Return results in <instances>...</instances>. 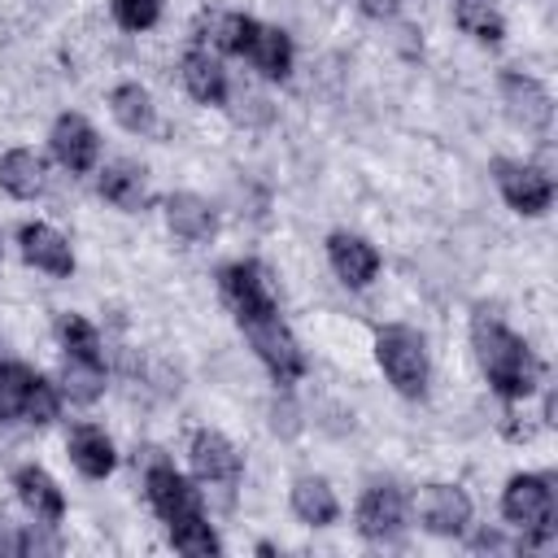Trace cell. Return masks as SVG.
<instances>
[{"label":"cell","mask_w":558,"mask_h":558,"mask_svg":"<svg viewBox=\"0 0 558 558\" xmlns=\"http://www.w3.org/2000/svg\"><path fill=\"white\" fill-rule=\"evenodd\" d=\"M471 349H475V362H480V371H484V379L493 384L497 397L519 401L536 388L541 362L527 349V340L514 336L506 323H497L488 314H475L471 318Z\"/></svg>","instance_id":"6da1fadb"},{"label":"cell","mask_w":558,"mask_h":558,"mask_svg":"<svg viewBox=\"0 0 558 558\" xmlns=\"http://www.w3.org/2000/svg\"><path fill=\"white\" fill-rule=\"evenodd\" d=\"M218 44L244 61H253L266 78H288L292 74V39L279 26H266L244 13H227L218 22Z\"/></svg>","instance_id":"7a4b0ae2"},{"label":"cell","mask_w":558,"mask_h":558,"mask_svg":"<svg viewBox=\"0 0 558 558\" xmlns=\"http://www.w3.org/2000/svg\"><path fill=\"white\" fill-rule=\"evenodd\" d=\"M240 331L248 336L253 353L262 357V366L275 375V384H296L305 375V353L292 336V327L279 318V305H266V310H253L244 318H235Z\"/></svg>","instance_id":"3957f363"},{"label":"cell","mask_w":558,"mask_h":558,"mask_svg":"<svg viewBox=\"0 0 558 558\" xmlns=\"http://www.w3.org/2000/svg\"><path fill=\"white\" fill-rule=\"evenodd\" d=\"M501 514L506 523H514L523 532V545H545L554 536V484L549 475H536V471H523V475H510L506 493H501Z\"/></svg>","instance_id":"277c9868"},{"label":"cell","mask_w":558,"mask_h":558,"mask_svg":"<svg viewBox=\"0 0 558 558\" xmlns=\"http://www.w3.org/2000/svg\"><path fill=\"white\" fill-rule=\"evenodd\" d=\"M375 362H379V371L388 375V384L401 397H423L427 392L432 366H427V344H423L418 331L397 327V323L392 327H379L375 331Z\"/></svg>","instance_id":"5b68a950"},{"label":"cell","mask_w":558,"mask_h":558,"mask_svg":"<svg viewBox=\"0 0 558 558\" xmlns=\"http://www.w3.org/2000/svg\"><path fill=\"white\" fill-rule=\"evenodd\" d=\"M144 493H148V506L161 514L166 527L205 514L201 488H192V480H187L183 471H174V462H161V458L148 462V471H144Z\"/></svg>","instance_id":"8992f818"},{"label":"cell","mask_w":558,"mask_h":558,"mask_svg":"<svg viewBox=\"0 0 558 558\" xmlns=\"http://www.w3.org/2000/svg\"><path fill=\"white\" fill-rule=\"evenodd\" d=\"M493 179H497V192L506 196V205L514 214H545L554 205V179L541 170V166H527V161H510V157H497L493 161Z\"/></svg>","instance_id":"52a82bcc"},{"label":"cell","mask_w":558,"mask_h":558,"mask_svg":"<svg viewBox=\"0 0 558 558\" xmlns=\"http://www.w3.org/2000/svg\"><path fill=\"white\" fill-rule=\"evenodd\" d=\"M192 466H196V475H201V484H209V488H222V493H231L235 484H240V471H244V458H240V449L222 436V432H214V427H201V432H192Z\"/></svg>","instance_id":"ba28073f"},{"label":"cell","mask_w":558,"mask_h":558,"mask_svg":"<svg viewBox=\"0 0 558 558\" xmlns=\"http://www.w3.org/2000/svg\"><path fill=\"white\" fill-rule=\"evenodd\" d=\"M48 144H52V157L70 174H87L96 166V157H100V135L83 113H61L52 122V131H48Z\"/></svg>","instance_id":"9c48e42d"},{"label":"cell","mask_w":558,"mask_h":558,"mask_svg":"<svg viewBox=\"0 0 558 558\" xmlns=\"http://www.w3.org/2000/svg\"><path fill=\"white\" fill-rule=\"evenodd\" d=\"M405 527V497L397 484H371L357 501V532L366 541H392Z\"/></svg>","instance_id":"30bf717a"},{"label":"cell","mask_w":558,"mask_h":558,"mask_svg":"<svg viewBox=\"0 0 558 558\" xmlns=\"http://www.w3.org/2000/svg\"><path fill=\"white\" fill-rule=\"evenodd\" d=\"M327 262L336 270V279L344 288H366L379 275V253L371 240L353 235V231H331L327 235Z\"/></svg>","instance_id":"8fae6325"},{"label":"cell","mask_w":558,"mask_h":558,"mask_svg":"<svg viewBox=\"0 0 558 558\" xmlns=\"http://www.w3.org/2000/svg\"><path fill=\"white\" fill-rule=\"evenodd\" d=\"M218 288H222V301L231 305L235 318L275 305V292H270V283H266V270H262L257 262H227V266L218 270Z\"/></svg>","instance_id":"7c38bea8"},{"label":"cell","mask_w":558,"mask_h":558,"mask_svg":"<svg viewBox=\"0 0 558 558\" xmlns=\"http://www.w3.org/2000/svg\"><path fill=\"white\" fill-rule=\"evenodd\" d=\"M418 514L423 527L436 536H462L471 523V497L458 484H427L418 493Z\"/></svg>","instance_id":"4fadbf2b"},{"label":"cell","mask_w":558,"mask_h":558,"mask_svg":"<svg viewBox=\"0 0 558 558\" xmlns=\"http://www.w3.org/2000/svg\"><path fill=\"white\" fill-rule=\"evenodd\" d=\"M17 248H22V257H26L35 270H48V275H57V279L74 275L70 240H65L57 227H48V222H22V231H17Z\"/></svg>","instance_id":"5bb4252c"},{"label":"cell","mask_w":558,"mask_h":558,"mask_svg":"<svg viewBox=\"0 0 558 558\" xmlns=\"http://www.w3.org/2000/svg\"><path fill=\"white\" fill-rule=\"evenodd\" d=\"M501 100H506V109H510V118H514L519 126H527V131H545V126H549L554 105H549V92H545L532 74L506 70V74H501Z\"/></svg>","instance_id":"9a60e30c"},{"label":"cell","mask_w":558,"mask_h":558,"mask_svg":"<svg viewBox=\"0 0 558 558\" xmlns=\"http://www.w3.org/2000/svg\"><path fill=\"white\" fill-rule=\"evenodd\" d=\"M13 488H17L22 506H26L35 519H44V523H61V519H65V493H61V484H57L44 466H35V462L17 466V471H13Z\"/></svg>","instance_id":"2e32d148"},{"label":"cell","mask_w":558,"mask_h":558,"mask_svg":"<svg viewBox=\"0 0 558 558\" xmlns=\"http://www.w3.org/2000/svg\"><path fill=\"white\" fill-rule=\"evenodd\" d=\"M166 222H170V231H174L179 240H187V244H201V240H209V235L218 231V218H214L209 201H201L196 192H174V196L166 201Z\"/></svg>","instance_id":"e0dca14e"},{"label":"cell","mask_w":558,"mask_h":558,"mask_svg":"<svg viewBox=\"0 0 558 558\" xmlns=\"http://www.w3.org/2000/svg\"><path fill=\"white\" fill-rule=\"evenodd\" d=\"M70 462L87 475V480H105L113 466H118V453H113V440L96 427V423H78L70 432Z\"/></svg>","instance_id":"ac0fdd59"},{"label":"cell","mask_w":558,"mask_h":558,"mask_svg":"<svg viewBox=\"0 0 558 558\" xmlns=\"http://www.w3.org/2000/svg\"><path fill=\"white\" fill-rule=\"evenodd\" d=\"M183 87L201 105H222L227 100V70H222V61L214 52H205V48L183 52Z\"/></svg>","instance_id":"d6986e66"},{"label":"cell","mask_w":558,"mask_h":558,"mask_svg":"<svg viewBox=\"0 0 558 558\" xmlns=\"http://www.w3.org/2000/svg\"><path fill=\"white\" fill-rule=\"evenodd\" d=\"M292 514H296L301 523H310V527H327V523H336L340 501H336V493L327 488V480L301 475V480L292 484Z\"/></svg>","instance_id":"ffe728a7"},{"label":"cell","mask_w":558,"mask_h":558,"mask_svg":"<svg viewBox=\"0 0 558 558\" xmlns=\"http://www.w3.org/2000/svg\"><path fill=\"white\" fill-rule=\"evenodd\" d=\"M96 187H100V196H105L109 205H118V209H126V214L144 209V201H148L144 170H140V166H131V161H113V166H105Z\"/></svg>","instance_id":"44dd1931"},{"label":"cell","mask_w":558,"mask_h":558,"mask_svg":"<svg viewBox=\"0 0 558 558\" xmlns=\"http://www.w3.org/2000/svg\"><path fill=\"white\" fill-rule=\"evenodd\" d=\"M0 187L17 201H35L44 192V161L31 148H9L0 157Z\"/></svg>","instance_id":"7402d4cb"},{"label":"cell","mask_w":558,"mask_h":558,"mask_svg":"<svg viewBox=\"0 0 558 558\" xmlns=\"http://www.w3.org/2000/svg\"><path fill=\"white\" fill-rule=\"evenodd\" d=\"M109 109H113V118H118L131 135H148V131L157 126V105H153L148 87H140V83H118V87L109 92Z\"/></svg>","instance_id":"603a6c76"},{"label":"cell","mask_w":558,"mask_h":558,"mask_svg":"<svg viewBox=\"0 0 558 558\" xmlns=\"http://www.w3.org/2000/svg\"><path fill=\"white\" fill-rule=\"evenodd\" d=\"M57 340H61V362H87V366H105L100 353V336L83 314H61L57 318Z\"/></svg>","instance_id":"cb8c5ba5"},{"label":"cell","mask_w":558,"mask_h":558,"mask_svg":"<svg viewBox=\"0 0 558 558\" xmlns=\"http://www.w3.org/2000/svg\"><path fill=\"white\" fill-rule=\"evenodd\" d=\"M453 22L480 44H501L506 35V22L493 0H453Z\"/></svg>","instance_id":"d4e9b609"},{"label":"cell","mask_w":558,"mask_h":558,"mask_svg":"<svg viewBox=\"0 0 558 558\" xmlns=\"http://www.w3.org/2000/svg\"><path fill=\"white\" fill-rule=\"evenodd\" d=\"M170 545L179 554H192V558H205V554H218L222 549V541H218V532L209 527L205 514L201 519H187V523H174L170 527Z\"/></svg>","instance_id":"484cf974"},{"label":"cell","mask_w":558,"mask_h":558,"mask_svg":"<svg viewBox=\"0 0 558 558\" xmlns=\"http://www.w3.org/2000/svg\"><path fill=\"white\" fill-rule=\"evenodd\" d=\"M61 384L70 392V401H96L105 392V366H87V362H61Z\"/></svg>","instance_id":"4316f807"},{"label":"cell","mask_w":558,"mask_h":558,"mask_svg":"<svg viewBox=\"0 0 558 558\" xmlns=\"http://www.w3.org/2000/svg\"><path fill=\"white\" fill-rule=\"evenodd\" d=\"M57 410H61V397H57V388L44 379V375H31V384H26V397H22V418L26 423H52L57 418Z\"/></svg>","instance_id":"83f0119b"},{"label":"cell","mask_w":558,"mask_h":558,"mask_svg":"<svg viewBox=\"0 0 558 558\" xmlns=\"http://www.w3.org/2000/svg\"><path fill=\"white\" fill-rule=\"evenodd\" d=\"M31 375L35 371L22 362H0V418H22V397Z\"/></svg>","instance_id":"f1b7e54d"},{"label":"cell","mask_w":558,"mask_h":558,"mask_svg":"<svg viewBox=\"0 0 558 558\" xmlns=\"http://www.w3.org/2000/svg\"><path fill=\"white\" fill-rule=\"evenodd\" d=\"M122 31H148L161 17V0H109Z\"/></svg>","instance_id":"f546056e"},{"label":"cell","mask_w":558,"mask_h":558,"mask_svg":"<svg viewBox=\"0 0 558 558\" xmlns=\"http://www.w3.org/2000/svg\"><path fill=\"white\" fill-rule=\"evenodd\" d=\"M357 9H362L366 17H392V13L401 9V0H357Z\"/></svg>","instance_id":"4dcf8cb0"},{"label":"cell","mask_w":558,"mask_h":558,"mask_svg":"<svg viewBox=\"0 0 558 558\" xmlns=\"http://www.w3.org/2000/svg\"><path fill=\"white\" fill-rule=\"evenodd\" d=\"M0 545H4V541H0Z\"/></svg>","instance_id":"1f68e13d"}]
</instances>
